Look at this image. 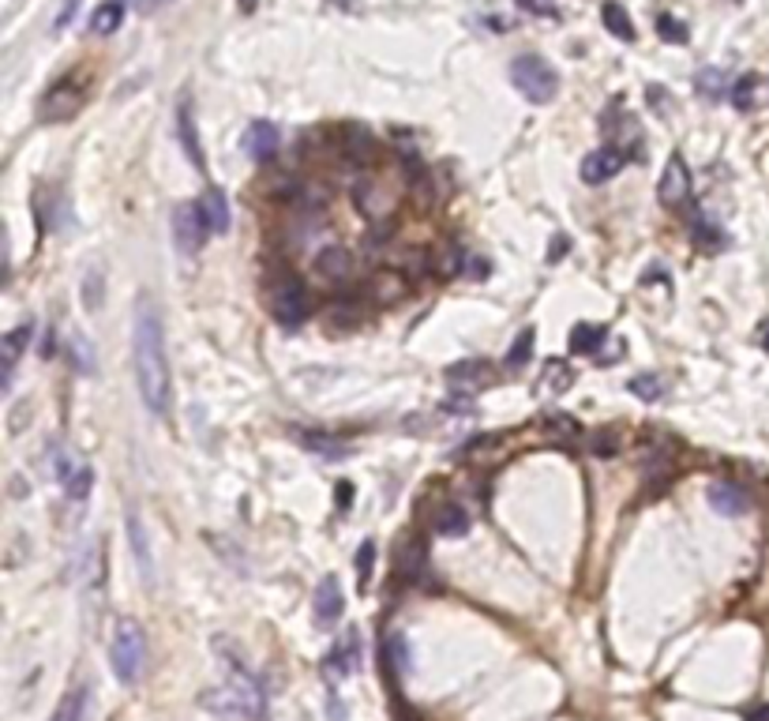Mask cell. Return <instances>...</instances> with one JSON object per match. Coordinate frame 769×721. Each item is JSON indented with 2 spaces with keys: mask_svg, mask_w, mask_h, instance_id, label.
I'll use <instances>...</instances> for the list:
<instances>
[{
  "mask_svg": "<svg viewBox=\"0 0 769 721\" xmlns=\"http://www.w3.org/2000/svg\"><path fill=\"white\" fill-rule=\"evenodd\" d=\"M132 357H136V384L139 399L154 418H166L173 406V372L166 357V331H161V312L151 297L136 301L132 323Z\"/></svg>",
  "mask_w": 769,
  "mask_h": 721,
  "instance_id": "6da1fadb",
  "label": "cell"
},
{
  "mask_svg": "<svg viewBox=\"0 0 769 721\" xmlns=\"http://www.w3.org/2000/svg\"><path fill=\"white\" fill-rule=\"evenodd\" d=\"M226 669H229V676H226L222 688H214L211 695H203L199 702H203L207 710H214V714H233V717L263 721L267 717V692H263V684L255 680L236 658H226Z\"/></svg>",
  "mask_w": 769,
  "mask_h": 721,
  "instance_id": "7a4b0ae2",
  "label": "cell"
},
{
  "mask_svg": "<svg viewBox=\"0 0 769 721\" xmlns=\"http://www.w3.org/2000/svg\"><path fill=\"white\" fill-rule=\"evenodd\" d=\"M109 658H113V673L120 684H136L146 669V631L139 620L120 617L113 627V646H109Z\"/></svg>",
  "mask_w": 769,
  "mask_h": 721,
  "instance_id": "3957f363",
  "label": "cell"
},
{
  "mask_svg": "<svg viewBox=\"0 0 769 721\" xmlns=\"http://www.w3.org/2000/svg\"><path fill=\"white\" fill-rule=\"evenodd\" d=\"M510 83H515L522 90V98L533 102V105H548L559 95V71L544 57H533V53L510 61Z\"/></svg>",
  "mask_w": 769,
  "mask_h": 721,
  "instance_id": "277c9868",
  "label": "cell"
},
{
  "mask_svg": "<svg viewBox=\"0 0 769 721\" xmlns=\"http://www.w3.org/2000/svg\"><path fill=\"white\" fill-rule=\"evenodd\" d=\"M267 309L270 316L282 323V327H301V323L308 319V290L301 278L293 275H274L270 290H267Z\"/></svg>",
  "mask_w": 769,
  "mask_h": 721,
  "instance_id": "5b68a950",
  "label": "cell"
},
{
  "mask_svg": "<svg viewBox=\"0 0 769 721\" xmlns=\"http://www.w3.org/2000/svg\"><path fill=\"white\" fill-rule=\"evenodd\" d=\"M83 105H87V83H83V76H64V79H57V83H53L45 95H42L38 117H42L45 124L71 120V117L83 110Z\"/></svg>",
  "mask_w": 769,
  "mask_h": 721,
  "instance_id": "8992f818",
  "label": "cell"
},
{
  "mask_svg": "<svg viewBox=\"0 0 769 721\" xmlns=\"http://www.w3.org/2000/svg\"><path fill=\"white\" fill-rule=\"evenodd\" d=\"M207 219H203V207L199 203H180L173 211V237H177V248L185 252V256H195L199 248H203V237H207Z\"/></svg>",
  "mask_w": 769,
  "mask_h": 721,
  "instance_id": "52a82bcc",
  "label": "cell"
},
{
  "mask_svg": "<svg viewBox=\"0 0 769 721\" xmlns=\"http://www.w3.org/2000/svg\"><path fill=\"white\" fill-rule=\"evenodd\" d=\"M177 139H180V151L188 154V162L203 173L207 162H203V143H199V128H195V102L188 90H180V98H177Z\"/></svg>",
  "mask_w": 769,
  "mask_h": 721,
  "instance_id": "ba28073f",
  "label": "cell"
},
{
  "mask_svg": "<svg viewBox=\"0 0 769 721\" xmlns=\"http://www.w3.org/2000/svg\"><path fill=\"white\" fill-rule=\"evenodd\" d=\"M657 200H661L665 207H672V211L690 200V170H687L683 154L668 158V166L661 173V185H657Z\"/></svg>",
  "mask_w": 769,
  "mask_h": 721,
  "instance_id": "9c48e42d",
  "label": "cell"
},
{
  "mask_svg": "<svg viewBox=\"0 0 769 721\" xmlns=\"http://www.w3.org/2000/svg\"><path fill=\"white\" fill-rule=\"evenodd\" d=\"M357 669H360V635L350 627V631H342V639L331 646V654H327L323 676L327 680H342V676H350Z\"/></svg>",
  "mask_w": 769,
  "mask_h": 721,
  "instance_id": "30bf717a",
  "label": "cell"
},
{
  "mask_svg": "<svg viewBox=\"0 0 769 721\" xmlns=\"http://www.w3.org/2000/svg\"><path fill=\"white\" fill-rule=\"evenodd\" d=\"M342 609H345L342 583L335 579V575H327V579H319L316 598H312V620H316V627L319 631H331L342 620Z\"/></svg>",
  "mask_w": 769,
  "mask_h": 721,
  "instance_id": "8fae6325",
  "label": "cell"
},
{
  "mask_svg": "<svg viewBox=\"0 0 769 721\" xmlns=\"http://www.w3.org/2000/svg\"><path fill=\"white\" fill-rule=\"evenodd\" d=\"M316 270H319V278H327L331 286H342L357 275V260L345 244H327L316 256Z\"/></svg>",
  "mask_w": 769,
  "mask_h": 721,
  "instance_id": "7c38bea8",
  "label": "cell"
},
{
  "mask_svg": "<svg viewBox=\"0 0 769 721\" xmlns=\"http://www.w3.org/2000/svg\"><path fill=\"white\" fill-rule=\"evenodd\" d=\"M364 294H368V301L376 304H394L409 294V278L401 275V270H372L368 278H364Z\"/></svg>",
  "mask_w": 769,
  "mask_h": 721,
  "instance_id": "4fadbf2b",
  "label": "cell"
},
{
  "mask_svg": "<svg viewBox=\"0 0 769 721\" xmlns=\"http://www.w3.org/2000/svg\"><path fill=\"white\" fill-rule=\"evenodd\" d=\"M624 166H627V154L624 151H619V147H600L593 154H585L582 180H585V185H604V180H612Z\"/></svg>",
  "mask_w": 769,
  "mask_h": 721,
  "instance_id": "5bb4252c",
  "label": "cell"
},
{
  "mask_svg": "<svg viewBox=\"0 0 769 721\" xmlns=\"http://www.w3.org/2000/svg\"><path fill=\"white\" fill-rule=\"evenodd\" d=\"M244 151L255 162H270L278 154V128H274L270 120H252L244 128Z\"/></svg>",
  "mask_w": 769,
  "mask_h": 721,
  "instance_id": "9a60e30c",
  "label": "cell"
},
{
  "mask_svg": "<svg viewBox=\"0 0 769 721\" xmlns=\"http://www.w3.org/2000/svg\"><path fill=\"white\" fill-rule=\"evenodd\" d=\"M447 380H451V384H458V387L477 391V387L496 384V369H492L488 360H458V365H451V369H447Z\"/></svg>",
  "mask_w": 769,
  "mask_h": 721,
  "instance_id": "2e32d148",
  "label": "cell"
},
{
  "mask_svg": "<svg viewBox=\"0 0 769 721\" xmlns=\"http://www.w3.org/2000/svg\"><path fill=\"white\" fill-rule=\"evenodd\" d=\"M34 338V323H20V327H12L0 342V357H4V387H12V376H15V365H20L23 350L30 346Z\"/></svg>",
  "mask_w": 769,
  "mask_h": 721,
  "instance_id": "e0dca14e",
  "label": "cell"
},
{
  "mask_svg": "<svg viewBox=\"0 0 769 721\" xmlns=\"http://www.w3.org/2000/svg\"><path fill=\"white\" fill-rule=\"evenodd\" d=\"M709 503H713V511H721V515H743L747 511V493L740 489V485H732V481H713L709 485Z\"/></svg>",
  "mask_w": 769,
  "mask_h": 721,
  "instance_id": "ac0fdd59",
  "label": "cell"
},
{
  "mask_svg": "<svg viewBox=\"0 0 769 721\" xmlns=\"http://www.w3.org/2000/svg\"><path fill=\"white\" fill-rule=\"evenodd\" d=\"M128 15V0H102V4L90 12V30L98 34V38H109L113 30H120Z\"/></svg>",
  "mask_w": 769,
  "mask_h": 721,
  "instance_id": "d6986e66",
  "label": "cell"
},
{
  "mask_svg": "<svg viewBox=\"0 0 769 721\" xmlns=\"http://www.w3.org/2000/svg\"><path fill=\"white\" fill-rule=\"evenodd\" d=\"M87 714H90V688L87 684H76V688L57 702V710L49 714V721H87Z\"/></svg>",
  "mask_w": 769,
  "mask_h": 721,
  "instance_id": "ffe728a7",
  "label": "cell"
},
{
  "mask_svg": "<svg viewBox=\"0 0 769 721\" xmlns=\"http://www.w3.org/2000/svg\"><path fill=\"white\" fill-rule=\"evenodd\" d=\"M199 207H203V219H207V229L211 233H226L229 229V203H226V192L211 185L203 192V200H199Z\"/></svg>",
  "mask_w": 769,
  "mask_h": 721,
  "instance_id": "44dd1931",
  "label": "cell"
},
{
  "mask_svg": "<svg viewBox=\"0 0 769 721\" xmlns=\"http://www.w3.org/2000/svg\"><path fill=\"white\" fill-rule=\"evenodd\" d=\"M128 541H132V556L139 564V575L151 583L154 579V556H151V545H146V530H143L139 515H128Z\"/></svg>",
  "mask_w": 769,
  "mask_h": 721,
  "instance_id": "7402d4cb",
  "label": "cell"
},
{
  "mask_svg": "<svg viewBox=\"0 0 769 721\" xmlns=\"http://www.w3.org/2000/svg\"><path fill=\"white\" fill-rule=\"evenodd\" d=\"M600 20H604V27H608L619 42H634V34H638V30H634V20L627 15V8L619 4V0H608V4L600 8Z\"/></svg>",
  "mask_w": 769,
  "mask_h": 721,
  "instance_id": "603a6c76",
  "label": "cell"
},
{
  "mask_svg": "<svg viewBox=\"0 0 769 721\" xmlns=\"http://www.w3.org/2000/svg\"><path fill=\"white\" fill-rule=\"evenodd\" d=\"M398 571L406 575V579H420V571H425V545L413 537H401L398 545Z\"/></svg>",
  "mask_w": 769,
  "mask_h": 721,
  "instance_id": "cb8c5ba5",
  "label": "cell"
},
{
  "mask_svg": "<svg viewBox=\"0 0 769 721\" xmlns=\"http://www.w3.org/2000/svg\"><path fill=\"white\" fill-rule=\"evenodd\" d=\"M604 338H608V327H597V323H578V327L571 331V338H566V346H571V353H593V350H600Z\"/></svg>",
  "mask_w": 769,
  "mask_h": 721,
  "instance_id": "d4e9b609",
  "label": "cell"
},
{
  "mask_svg": "<svg viewBox=\"0 0 769 721\" xmlns=\"http://www.w3.org/2000/svg\"><path fill=\"white\" fill-rule=\"evenodd\" d=\"M64 353L71 357V365H76L79 372H95V346H87L76 327L64 331Z\"/></svg>",
  "mask_w": 769,
  "mask_h": 721,
  "instance_id": "484cf974",
  "label": "cell"
},
{
  "mask_svg": "<svg viewBox=\"0 0 769 721\" xmlns=\"http://www.w3.org/2000/svg\"><path fill=\"white\" fill-rule=\"evenodd\" d=\"M342 151H345V158H353V162H372L376 158V143H372V136L364 132V128H345L342 132Z\"/></svg>",
  "mask_w": 769,
  "mask_h": 721,
  "instance_id": "4316f807",
  "label": "cell"
},
{
  "mask_svg": "<svg viewBox=\"0 0 769 721\" xmlns=\"http://www.w3.org/2000/svg\"><path fill=\"white\" fill-rule=\"evenodd\" d=\"M435 530L439 534H451V537H462L469 530V515L458 508V503H443V508L435 511Z\"/></svg>",
  "mask_w": 769,
  "mask_h": 721,
  "instance_id": "83f0119b",
  "label": "cell"
},
{
  "mask_svg": "<svg viewBox=\"0 0 769 721\" xmlns=\"http://www.w3.org/2000/svg\"><path fill=\"white\" fill-rule=\"evenodd\" d=\"M297 440H301L308 451L323 455V459H342V455H345V443L335 440V436H323V432H297Z\"/></svg>",
  "mask_w": 769,
  "mask_h": 721,
  "instance_id": "f1b7e54d",
  "label": "cell"
},
{
  "mask_svg": "<svg viewBox=\"0 0 769 721\" xmlns=\"http://www.w3.org/2000/svg\"><path fill=\"white\" fill-rule=\"evenodd\" d=\"M357 586L360 590H368V583H372V571H376V541H360V549H357Z\"/></svg>",
  "mask_w": 769,
  "mask_h": 721,
  "instance_id": "f546056e",
  "label": "cell"
},
{
  "mask_svg": "<svg viewBox=\"0 0 769 721\" xmlns=\"http://www.w3.org/2000/svg\"><path fill=\"white\" fill-rule=\"evenodd\" d=\"M102 297H105V275L102 267H90L83 278V304L87 309H102Z\"/></svg>",
  "mask_w": 769,
  "mask_h": 721,
  "instance_id": "4dcf8cb0",
  "label": "cell"
},
{
  "mask_svg": "<svg viewBox=\"0 0 769 721\" xmlns=\"http://www.w3.org/2000/svg\"><path fill=\"white\" fill-rule=\"evenodd\" d=\"M529 350H533V331L525 327V331L515 338V346L507 350V369H510V372H522L525 360H529Z\"/></svg>",
  "mask_w": 769,
  "mask_h": 721,
  "instance_id": "1f68e13d",
  "label": "cell"
},
{
  "mask_svg": "<svg viewBox=\"0 0 769 721\" xmlns=\"http://www.w3.org/2000/svg\"><path fill=\"white\" fill-rule=\"evenodd\" d=\"M90 489H95V470H90V466H79L76 474H71V481L64 485V493H68V500H87L90 496Z\"/></svg>",
  "mask_w": 769,
  "mask_h": 721,
  "instance_id": "d6a6232c",
  "label": "cell"
},
{
  "mask_svg": "<svg viewBox=\"0 0 769 721\" xmlns=\"http://www.w3.org/2000/svg\"><path fill=\"white\" fill-rule=\"evenodd\" d=\"M357 323H360V312H350V309H345V301H338V304L327 309V327H331V331H353Z\"/></svg>",
  "mask_w": 769,
  "mask_h": 721,
  "instance_id": "836d02e7",
  "label": "cell"
},
{
  "mask_svg": "<svg viewBox=\"0 0 769 721\" xmlns=\"http://www.w3.org/2000/svg\"><path fill=\"white\" fill-rule=\"evenodd\" d=\"M544 436H548V440L571 443V440L578 436V425H575V418H548V421H544Z\"/></svg>",
  "mask_w": 769,
  "mask_h": 721,
  "instance_id": "e575fe53",
  "label": "cell"
},
{
  "mask_svg": "<svg viewBox=\"0 0 769 721\" xmlns=\"http://www.w3.org/2000/svg\"><path fill=\"white\" fill-rule=\"evenodd\" d=\"M631 391H634L642 402H657V399L665 394V384L657 380V376H634V380H631Z\"/></svg>",
  "mask_w": 769,
  "mask_h": 721,
  "instance_id": "d590c367",
  "label": "cell"
},
{
  "mask_svg": "<svg viewBox=\"0 0 769 721\" xmlns=\"http://www.w3.org/2000/svg\"><path fill=\"white\" fill-rule=\"evenodd\" d=\"M657 34L668 42H687V27L675 15H657Z\"/></svg>",
  "mask_w": 769,
  "mask_h": 721,
  "instance_id": "8d00e7d4",
  "label": "cell"
},
{
  "mask_svg": "<svg viewBox=\"0 0 769 721\" xmlns=\"http://www.w3.org/2000/svg\"><path fill=\"white\" fill-rule=\"evenodd\" d=\"M755 87H758L755 76H743V79L736 83V90H732V102H736V110H750V105H755Z\"/></svg>",
  "mask_w": 769,
  "mask_h": 721,
  "instance_id": "74e56055",
  "label": "cell"
},
{
  "mask_svg": "<svg viewBox=\"0 0 769 721\" xmlns=\"http://www.w3.org/2000/svg\"><path fill=\"white\" fill-rule=\"evenodd\" d=\"M699 87L706 90L709 98H717L721 90H724V71H721V68H709V71H702V76H699Z\"/></svg>",
  "mask_w": 769,
  "mask_h": 721,
  "instance_id": "f35d334b",
  "label": "cell"
},
{
  "mask_svg": "<svg viewBox=\"0 0 769 721\" xmlns=\"http://www.w3.org/2000/svg\"><path fill=\"white\" fill-rule=\"evenodd\" d=\"M548 380H552L556 391H563V387H571L575 376H571V369H563L559 360H548Z\"/></svg>",
  "mask_w": 769,
  "mask_h": 721,
  "instance_id": "ab89813d",
  "label": "cell"
},
{
  "mask_svg": "<svg viewBox=\"0 0 769 721\" xmlns=\"http://www.w3.org/2000/svg\"><path fill=\"white\" fill-rule=\"evenodd\" d=\"M76 8H79V0H64L61 12L53 15V30H64V27L71 23V15H76Z\"/></svg>",
  "mask_w": 769,
  "mask_h": 721,
  "instance_id": "60d3db41",
  "label": "cell"
},
{
  "mask_svg": "<svg viewBox=\"0 0 769 721\" xmlns=\"http://www.w3.org/2000/svg\"><path fill=\"white\" fill-rule=\"evenodd\" d=\"M590 447H593L590 455H616V436H612V432H604V436H593Z\"/></svg>",
  "mask_w": 769,
  "mask_h": 721,
  "instance_id": "b9f144b4",
  "label": "cell"
},
{
  "mask_svg": "<svg viewBox=\"0 0 769 721\" xmlns=\"http://www.w3.org/2000/svg\"><path fill=\"white\" fill-rule=\"evenodd\" d=\"M255 8H260V0H236V12L241 15H252Z\"/></svg>",
  "mask_w": 769,
  "mask_h": 721,
  "instance_id": "7bdbcfd3",
  "label": "cell"
},
{
  "mask_svg": "<svg viewBox=\"0 0 769 721\" xmlns=\"http://www.w3.org/2000/svg\"><path fill=\"white\" fill-rule=\"evenodd\" d=\"M350 496H353L350 485H342V489H338V503H342V508H350Z\"/></svg>",
  "mask_w": 769,
  "mask_h": 721,
  "instance_id": "ee69618b",
  "label": "cell"
},
{
  "mask_svg": "<svg viewBox=\"0 0 769 721\" xmlns=\"http://www.w3.org/2000/svg\"><path fill=\"white\" fill-rule=\"evenodd\" d=\"M166 4H170V0H146V4H143V8H146V12H151V8H166Z\"/></svg>",
  "mask_w": 769,
  "mask_h": 721,
  "instance_id": "f6af8a7d",
  "label": "cell"
},
{
  "mask_svg": "<svg viewBox=\"0 0 769 721\" xmlns=\"http://www.w3.org/2000/svg\"><path fill=\"white\" fill-rule=\"evenodd\" d=\"M762 346L769 350V323H765V327H762Z\"/></svg>",
  "mask_w": 769,
  "mask_h": 721,
  "instance_id": "bcb514c9",
  "label": "cell"
}]
</instances>
